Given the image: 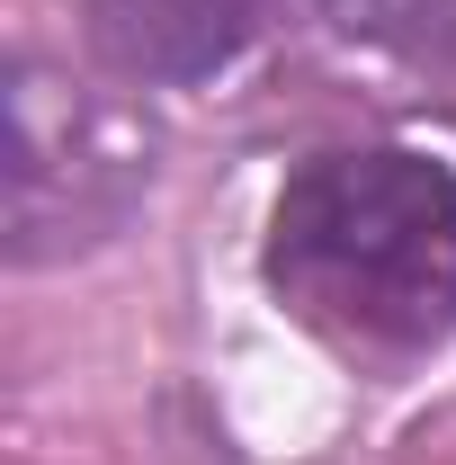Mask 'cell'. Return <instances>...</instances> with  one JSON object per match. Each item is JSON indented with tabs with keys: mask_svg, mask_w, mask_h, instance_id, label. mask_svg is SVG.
Instances as JSON below:
<instances>
[{
	"mask_svg": "<svg viewBox=\"0 0 456 465\" xmlns=\"http://www.w3.org/2000/svg\"><path fill=\"white\" fill-rule=\"evenodd\" d=\"M260 278L313 349L411 376L456 341V162L421 143H332L269 197Z\"/></svg>",
	"mask_w": 456,
	"mask_h": 465,
	"instance_id": "6da1fadb",
	"label": "cell"
},
{
	"mask_svg": "<svg viewBox=\"0 0 456 465\" xmlns=\"http://www.w3.org/2000/svg\"><path fill=\"white\" fill-rule=\"evenodd\" d=\"M9 260L55 269L144 215L162 134L134 99L55 54L9 63Z\"/></svg>",
	"mask_w": 456,
	"mask_h": 465,
	"instance_id": "7a4b0ae2",
	"label": "cell"
},
{
	"mask_svg": "<svg viewBox=\"0 0 456 465\" xmlns=\"http://www.w3.org/2000/svg\"><path fill=\"white\" fill-rule=\"evenodd\" d=\"M269 18H278V0H81L90 54L144 90H188V81L224 72Z\"/></svg>",
	"mask_w": 456,
	"mask_h": 465,
	"instance_id": "3957f363",
	"label": "cell"
}]
</instances>
